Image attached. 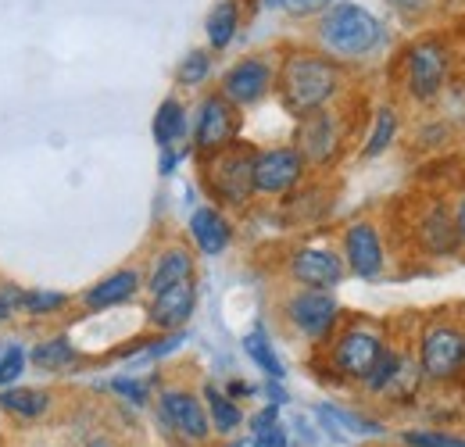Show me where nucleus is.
<instances>
[{
    "mask_svg": "<svg viewBox=\"0 0 465 447\" xmlns=\"http://www.w3.org/2000/svg\"><path fill=\"white\" fill-rule=\"evenodd\" d=\"M304 158L297 147H269L254 154V194L280 197L304 179Z\"/></svg>",
    "mask_w": 465,
    "mask_h": 447,
    "instance_id": "nucleus-11",
    "label": "nucleus"
},
{
    "mask_svg": "<svg viewBox=\"0 0 465 447\" xmlns=\"http://www.w3.org/2000/svg\"><path fill=\"white\" fill-rule=\"evenodd\" d=\"M344 258L333 247H301L291 254V280L308 290H333L344 283Z\"/></svg>",
    "mask_w": 465,
    "mask_h": 447,
    "instance_id": "nucleus-13",
    "label": "nucleus"
},
{
    "mask_svg": "<svg viewBox=\"0 0 465 447\" xmlns=\"http://www.w3.org/2000/svg\"><path fill=\"white\" fill-rule=\"evenodd\" d=\"M204 408H208V422H212V433H219V437H230L240 430V422H243V412H240V404L232 401L230 393H223L215 383H208L204 387Z\"/></svg>",
    "mask_w": 465,
    "mask_h": 447,
    "instance_id": "nucleus-21",
    "label": "nucleus"
},
{
    "mask_svg": "<svg viewBox=\"0 0 465 447\" xmlns=\"http://www.w3.org/2000/svg\"><path fill=\"white\" fill-rule=\"evenodd\" d=\"M330 4H337V0H283V7L291 11L293 18H312V15H322Z\"/></svg>",
    "mask_w": 465,
    "mask_h": 447,
    "instance_id": "nucleus-32",
    "label": "nucleus"
},
{
    "mask_svg": "<svg viewBox=\"0 0 465 447\" xmlns=\"http://www.w3.org/2000/svg\"><path fill=\"white\" fill-rule=\"evenodd\" d=\"M272 86H276V65L269 57H243L226 68L219 94L236 108H251V104L265 101Z\"/></svg>",
    "mask_w": 465,
    "mask_h": 447,
    "instance_id": "nucleus-9",
    "label": "nucleus"
},
{
    "mask_svg": "<svg viewBox=\"0 0 465 447\" xmlns=\"http://www.w3.org/2000/svg\"><path fill=\"white\" fill-rule=\"evenodd\" d=\"M265 7H283V0H265Z\"/></svg>",
    "mask_w": 465,
    "mask_h": 447,
    "instance_id": "nucleus-42",
    "label": "nucleus"
},
{
    "mask_svg": "<svg viewBox=\"0 0 465 447\" xmlns=\"http://www.w3.org/2000/svg\"><path fill=\"white\" fill-rule=\"evenodd\" d=\"M86 447H112V441H90Z\"/></svg>",
    "mask_w": 465,
    "mask_h": 447,
    "instance_id": "nucleus-40",
    "label": "nucleus"
},
{
    "mask_svg": "<svg viewBox=\"0 0 465 447\" xmlns=\"http://www.w3.org/2000/svg\"><path fill=\"white\" fill-rule=\"evenodd\" d=\"M251 441H254V447H291V441H287V430H283V422H276V426H269V430L254 433Z\"/></svg>",
    "mask_w": 465,
    "mask_h": 447,
    "instance_id": "nucleus-34",
    "label": "nucleus"
},
{
    "mask_svg": "<svg viewBox=\"0 0 465 447\" xmlns=\"http://www.w3.org/2000/svg\"><path fill=\"white\" fill-rule=\"evenodd\" d=\"M448 75V55L433 40H419L405 55V86L415 101H433Z\"/></svg>",
    "mask_w": 465,
    "mask_h": 447,
    "instance_id": "nucleus-12",
    "label": "nucleus"
},
{
    "mask_svg": "<svg viewBox=\"0 0 465 447\" xmlns=\"http://www.w3.org/2000/svg\"><path fill=\"white\" fill-rule=\"evenodd\" d=\"M265 393H269V404H287V391L280 387V380H269Z\"/></svg>",
    "mask_w": 465,
    "mask_h": 447,
    "instance_id": "nucleus-37",
    "label": "nucleus"
},
{
    "mask_svg": "<svg viewBox=\"0 0 465 447\" xmlns=\"http://www.w3.org/2000/svg\"><path fill=\"white\" fill-rule=\"evenodd\" d=\"M193 308H197V286H193V280L173 283V286L151 293L147 323L154 330H162V333H175V330H183L190 323Z\"/></svg>",
    "mask_w": 465,
    "mask_h": 447,
    "instance_id": "nucleus-15",
    "label": "nucleus"
},
{
    "mask_svg": "<svg viewBox=\"0 0 465 447\" xmlns=\"http://www.w3.org/2000/svg\"><path fill=\"white\" fill-rule=\"evenodd\" d=\"M243 351L251 354V362L269 376V380H283V362L276 358V351H272V343H269V336L262 326H254L251 333L243 336Z\"/></svg>",
    "mask_w": 465,
    "mask_h": 447,
    "instance_id": "nucleus-26",
    "label": "nucleus"
},
{
    "mask_svg": "<svg viewBox=\"0 0 465 447\" xmlns=\"http://www.w3.org/2000/svg\"><path fill=\"white\" fill-rule=\"evenodd\" d=\"M64 304H68V297L58 293V290H25L22 301H18V308L25 315H54Z\"/></svg>",
    "mask_w": 465,
    "mask_h": 447,
    "instance_id": "nucleus-29",
    "label": "nucleus"
},
{
    "mask_svg": "<svg viewBox=\"0 0 465 447\" xmlns=\"http://www.w3.org/2000/svg\"><path fill=\"white\" fill-rule=\"evenodd\" d=\"M459 229H455V215L444 204H430L419 219V247L430 258H451L459 251Z\"/></svg>",
    "mask_w": 465,
    "mask_h": 447,
    "instance_id": "nucleus-16",
    "label": "nucleus"
},
{
    "mask_svg": "<svg viewBox=\"0 0 465 447\" xmlns=\"http://www.w3.org/2000/svg\"><path fill=\"white\" fill-rule=\"evenodd\" d=\"M394 4H408V0H394Z\"/></svg>",
    "mask_w": 465,
    "mask_h": 447,
    "instance_id": "nucleus-43",
    "label": "nucleus"
},
{
    "mask_svg": "<svg viewBox=\"0 0 465 447\" xmlns=\"http://www.w3.org/2000/svg\"><path fill=\"white\" fill-rule=\"evenodd\" d=\"M0 351H4V347H0Z\"/></svg>",
    "mask_w": 465,
    "mask_h": 447,
    "instance_id": "nucleus-44",
    "label": "nucleus"
},
{
    "mask_svg": "<svg viewBox=\"0 0 465 447\" xmlns=\"http://www.w3.org/2000/svg\"><path fill=\"white\" fill-rule=\"evenodd\" d=\"M75 358H79V351L72 347V340H68V336L44 340V343H36V347H33V354H29V362H33L40 372H61V369H68Z\"/></svg>",
    "mask_w": 465,
    "mask_h": 447,
    "instance_id": "nucleus-22",
    "label": "nucleus"
},
{
    "mask_svg": "<svg viewBox=\"0 0 465 447\" xmlns=\"http://www.w3.org/2000/svg\"><path fill=\"white\" fill-rule=\"evenodd\" d=\"M455 229H459V240L465 243V197L459 201V208H455Z\"/></svg>",
    "mask_w": 465,
    "mask_h": 447,
    "instance_id": "nucleus-38",
    "label": "nucleus"
},
{
    "mask_svg": "<svg viewBox=\"0 0 465 447\" xmlns=\"http://www.w3.org/2000/svg\"><path fill=\"white\" fill-rule=\"evenodd\" d=\"M140 290V273L136 269H118L112 276H104L101 283H94L83 297V304L90 312H108V308H118L125 301H133Z\"/></svg>",
    "mask_w": 465,
    "mask_h": 447,
    "instance_id": "nucleus-18",
    "label": "nucleus"
},
{
    "mask_svg": "<svg viewBox=\"0 0 465 447\" xmlns=\"http://www.w3.org/2000/svg\"><path fill=\"white\" fill-rule=\"evenodd\" d=\"M25 362H29L25 347L22 343H7L0 351V387H15L22 380V372H25Z\"/></svg>",
    "mask_w": 465,
    "mask_h": 447,
    "instance_id": "nucleus-30",
    "label": "nucleus"
},
{
    "mask_svg": "<svg viewBox=\"0 0 465 447\" xmlns=\"http://www.w3.org/2000/svg\"><path fill=\"white\" fill-rule=\"evenodd\" d=\"M465 369V330L451 323H437L419 336V372L422 380L448 383Z\"/></svg>",
    "mask_w": 465,
    "mask_h": 447,
    "instance_id": "nucleus-4",
    "label": "nucleus"
},
{
    "mask_svg": "<svg viewBox=\"0 0 465 447\" xmlns=\"http://www.w3.org/2000/svg\"><path fill=\"white\" fill-rule=\"evenodd\" d=\"M0 408L11 412V415H22V419H36L51 408V397L44 391H29V387H4Z\"/></svg>",
    "mask_w": 465,
    "mask_h": 447,
    "instance_id": "nucleus-25",
    "label": "nucleus"
},
{
    "mask_svg": "<svg viewBox=\"0 0 465 447\" xmlns=\"http://www.w3.org/2000/svg\"><path fill=\"white\" fill-rule=\"evenodd\" d=\"M175 165H179V154H175L173 147H162V162H158V172H162V175H173Z\"/></svg>",
    "mask_w": 465,
    "mask_h": 447,
    "instance_id": "nucleus-36",
    "label": "nucleus"
},
{
    "mask_svg": "<svg viewBox=\"0 0 465 447\" xmlns=\"http://www.w3.org/2000/svg\"><path fill=\"white\" fill-rule=\"evenodd\" d=\"M183 133H186V108L175 97L162 101L158 112H154V140H158V147H175L183 140Z\"/></svg>",
    "mask_w": 465,
    "mask_h": 447,
    "instance_id": "nucleus-23",
    "label": "nucleus"
},
{
    "mask_svg": "<svg viewBox=\"0 0 465 447\" xmlns=\"http://www.w3.org/2000/svg\"><path fill=\"white\" fill-rule=\"evenodd\" d=\"M247 393H254V387H247V383H230V397H247Z\"/></svg>",
    "mask_w": 465,
    "mask_h": 447,
    "instance_id": "nucleus-39",
    "label": "nucleus"
},
{
    "mask_svg": "<svg viewBox=\"0 0 465 447\" xmlns=\"http://www.w3.org/2000/svg\"><path fill=\"white\" fill-rule=\"evenodd\" d=\"M230 447H254V441H232Z\"/></svg>",
    "mask_w": 465,
    "mask_h": 447,
    "instance_id": "nucleus-41",
    "label": "nucleus"
},
{
    "mask_svg": "<svg viewBox=\"0 0 465 447\" xmlns=\"http://www.w3.org/2000/svg\"><path fill=\"white\" fill-rule=\"evenodd\" d=\"M204 33L212 51H226L240 33V0H215L204 18Z\"/></svg>",
    "mask_w": 465,
    "mask_h": 447,
    "instance_id": "nucleus-20",
    "label": "nucleus"
},
{
    "mask_svg": "<svg viewBox=\"0 0 465 447\" xmlns=\"http://www.w3.org/2000/svg\"><path fill=\"white\" fill-rule=\"evenodd\" d=\"M240 136V108L230 104L223 94H208L201 104H197V122H193V151L204 158V154H215L223 147L236 144Z\"/></svg>",
    "mask_w": 465,
    "mask_h": 447,
    "instance_id": "nucleus-7",
    "label": "nucleus"
},
{
    "mask_svg": "<svg viewBox=\"0 0 465 447\" xmlns=\"http://www.w3.org/2000/svg\"><path fill=\"white\" fill-rule=\"evenodd\" d=\"M272 90L280 94L283 108L293 118H304V114L333 104V97L344 90V68L337 65V57L330 55L293 51L276 68V86Z\"/></svg>",
    "mask_w": 465,
    "mask_h": 447,
    "instance_id": "nucleus-1",
    "label": "nucleus"
},
{
    "mask_svg": "<svg viewBox=\"0 0 465 447\" xmlns=\"http://www.w3.org/2000/svg\"><path fill=\"white\" fill-rule=\"evenodd\" d=\"M319 44L330 57L341 61H358V57L372 55L383 44V25L380 18L361 7V4H348L337 0L319 15Z\"/></svg>",
    "mask_w": 465,
    "mask_h": 447,
    "instance_id": "nucleus-2",
    "label": "nucleus"
},
{
    "mask_svg": "<svg viewBox=\"0 0 465 447\" xmlns=\"http://www.w3.org/2000/svg\"><path fill=\"white\" fill-rule=\"evenodd\" d=\"M183 280H193V254H190L186 247H165V251L154 258V269H151V276H147V290L158 293V290H165V286L183 283Z\"/></svg>",
    "mask_w": 465,
    "mask_h": 447,
    "instance_id": "nucleus-19",
    "label": "nucleus"
},
{
    "mask_svg": "<svg viewBox=\"0 0 465 447\" xmlns=\"http://www.w3.org/2000/svg\"><path fill=\"white\" fill-rule=\"evenodd\" d=\"M208 75H212V51H190L175 68L179 86H201Z\"/></svg>",
    "mask_w": 465,
    "mask_h": 447,
    "instance_id": "nucleus-28",
    "label": "nucleus"
},
{
    "mask_svg": "<svg viewBox=\"0 0 465 447\" xmlns=\"http://www.w3.org/2000/svg\"><path fill=\"white\" fill-rule=\"evenodd\" d=\"M394 140H398V112H394L391 104H383L380 112L372 114V129H369V136H365L361 158H380Z\"/></svg>",
    "mask_w": 465,
    "mask_h": 447,
    "instance_id": "nucleus-24",
    "label": "nucleus"
},
{
    "mask_svg": "<svg viewBox=\"0 0 465 447\" xmlns=\"http://www.w3.org/2000/svg\"><path fill=\"white\" fill-rule=\"evenodd\" d=\"M344 265L358 280H376L387 265L380 229L372 223H351L344 229Z\"/></svg>",
    "mask_w": 465,
    "mask_h": 447,
    "instance_id": "nucleus-14",
    "label": "nucleus"
},
{
    "mask_svg": "<svg viewBox=\"0 0 465 447\" xmlns=\"http://www.w3.org/2000/svg\"><path fill=\"white\" fill-rule=\"evenodd\" d=\"M401 441L408 447H465L462 437H451V433H440V430H405Z\"/></svg>",
    "mask_w": 465,
    "mask_h": 447,
    "instance_id": "nucleus-31",
    "label": "nucleus"
},
{
    "mask_svg": "<svg viewBox=\"0 0 465 447\" xmlns=\"http://www.w3.org/2000/svg\"><path fill=\"white\" fill-rule=\"evenodd\" d=\"M401 362H405V358H401L398 351H391V347H387V351L376 358V365L369 369V376H365L361 383H365L372 393H387V387L394 383V376L401 372Z\"/></svg>",
    "mask_w": 465,
    "mask_h": 447,
    "instance_id": "nucleus-27",
    "label": "nucleus"
},
{
    "mask_svg": "<svg viewBox=\"0 0 465 447\" xmlns=\"http://www.w3.org/2000/svg\"><path fill=\"white\" fill-rule=\"evenodd\" d=\"M387 351L383 333L372 330V326H348L341 330L333 347H330V362H333V372L344 376V380H365L369 369L376 365V358Z\"/></svg>",
    "mask_w": 465,
    "mask_h": 447,
    "instance_id": "nucleus-6",
    "label": "nucleus"
},
{
    "mask_svg": "<svg viewBox=\"0 0 465 447\" xmlns=\"http://www.w3.org/2000/svg\"><path fill=\"white\" fill-rule=\"evenodd\" d=\"M254 147L230 144L215 154H204V186L219 204L243 208L254 197Z\"/></svg>",
    "mask_w": 465,
    "mask_h": 447,
    "instance_id": "nucleus-3",
    "label": "nucleus"
},
{
    "mask_svg": "<svg viewBox=\"0 0 465 447\" xmlns=\"http://www.w3.org/2000/svg\"><path fill=\"white\" fill-rule=\"evenodd\" d=\"M190 240L197 243L201 254L215 258V254H223L232 243V225L219 208L204 204V208H197V212L190 215Z\"/></svg>",
    "mask_w": 465,
    "mask_h": 447,
    "instance_id": "nucleus-17",
    "label": "nucleus"
},
{
    "mask_svg": "<svg viewBox=\"0 0 465 447\" xmlns=\"http://www.w3.org/2000/svg\"><path fill=\"white\" fill-rule=\"evenodd\" d=\"M162 419L173 430L175 437H183L186 444H204L212 437V422H208V408L197 393L183 391V387H169L158 397Z\"/></svg>",
    "mask_w": 465,
    "mask_h": 447,
    "instance_id": "nucleus-10",
    "label": "nucleus"
},
{
    "mask_svg": "<svg viewBox=\"0 0 465 447\" xmlns=\"http://www.w3.org/2000/svg\"><path fill=\"white\" fill-rule=\"evenodd\" d=\"M283 312H287L293 330L301 336H308L312 343L330 340V333L341 323V304H337V297L330 290H308V286H301L297 293H291V301H287Z\"/></svg>",
    "mask_w": 465,
    "mask_h": 447,
    "instance_id": "nucleus-5",
    "label": "nucleus"
},
{
    "mask_svg": "<svg viewBox=\"0 0 465 447\" xmlns=\"http://www.w3.org/2000/svg\"><path fill=\"white\" fill-rule=\"evenodd\" d=\"M297 151L304 158V165H330L337 154H341V144H344V125H341V114L330 112V108H319V112L297 118Z\"/></svg>",
    "mask_w": 465,
    "mask_h": 447,
    "instance_id": "nucleus-8",
    "label": "nucleus"
},
{
    "mask_svg": "<svg viewBox=\"0 0 465 447\" xmlns=\"http://www.w3.org/2000/svg\"><path fill=\"white\" fill-rule=\"evenodd\" d=\"M112 391L122 393V397H129L133 404H143V401H147V383H140V380L118 376V380H112Z\"/></svg>",
    "mask_w": 465,
    "mask_h": 447,
    "instance_id": "nucleus-33",
    "label": "nucleus"
},
{
    "mask_svg": "<svg viewBox=\"0 0 465 447\" xmlns=\"http://www.w3.org/2000/svg\"><path fill=\"white\" fill-rule=\"evenodd\" d=\"M276 422H280V404H269V408H262V412L251 415V433H262V430H269Z\"/></svg>",
    "mask_w": 465,
    "mask_h": 447,
    "instance_id": "nucleus-35",
    "label": "nucleus"
}]
</instances>
